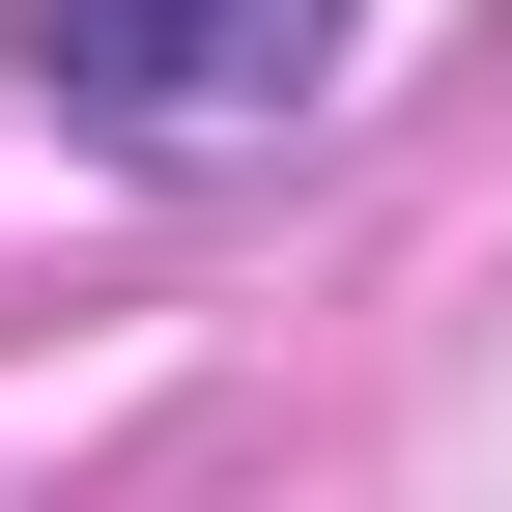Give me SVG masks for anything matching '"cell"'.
<instances>
[{
	"mask_svg": "<svg viewBox=\"0 0 512 512\" xmlns=\"http://www.w3.org/2000/svg\"><path fill=\"white\" fill-rule=\"evenodd\" d=\"M57 86H86V114H143V143H200V114L342 86V0H57Z\"/></svg>",
	"mask_w": 512,
	"mask_h": 512,
	"instance_id": "1",
	"label": "cell"
}]
</instances>
